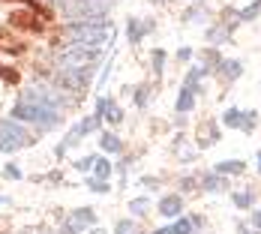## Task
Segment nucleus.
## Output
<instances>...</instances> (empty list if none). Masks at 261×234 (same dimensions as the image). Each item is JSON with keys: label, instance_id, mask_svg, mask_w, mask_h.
I'll list each match as a JSON object with an SVG mask.
<instances>
[{"label": "nucleus", "instance_id": "obj_1", "mask_svg": "<svg viewBox=\"0 0 261 234\" xmlns=\"http://www.w3.org/2000/svg\"><path fill=\"white\" fill-rule=\"evenodd\" d=\"M12 120L18 123H36L39 129H54L60 123V105L57 96L42 90V87H30L18 96V102L12 108Z\"/></svg>", "mask_w": 261, "mask_h": 234}, {"label": "nucleus", "instance_id": "obj_2", "mask_svg": "<svg viewBox=\"0 0 261 234\" xmlns=\"http://www.w3.org/2000/svg\"><path fill=\"white\" fill-rule=\"evenodd\" d=\"M33 138L18 120H0V153H12L18 147H27Z\"/></svg>", "mask_w": 261, "mask_h": 234}, {"label": "nucleus", "instance_id": "obj_3", "mask_svg": "<svg viewBox=\"0 0 261 234\" xmlns=\"http://www.w3.org/2000/svg\"><path fill=\"white\" fill-rule=\"evenodd\" d=\"M99 120H102V117H99V114H93V117H84L81 123H75L72 129L66 132V138H63V141L57 144V156L66 153V147H75V144H79V141L84 138V135H87V132L99 129Z\"/></svg>", "mask_w": 261, "mask_h": 234}, {"label": "nucleus", "instance_id": "obj_4", "mask_svg": "<svg viewBox=\"0 0 261 234\" xmlns=\"http://www.w3.org/2000/svg\"><path fill=\"white\" fill-rule=\"evenodd\" d=\"M93 225H96V213L90 207H79L63 219V228H60V231L63 234H81L84 228H93Z\"/></svg>", "mask_w": 261, "mask_h": 234}, {"label": "nucleus", "instance_id": "obj_5", "mask_svg": "<svg viewBox=\"0 0 261 234\" xmlns=\"http://www.w3.org/2000/svg\"><path fill=\"white\" fill-rule=\"evenodd\" d=\"M9 27H15V30H42V24H36V15L30 12V9H15V12H9Z\"/></svg>", "mask_w": 261, "mask_h": 234}, {"label": "nucleus", "instance_id": "obj_6", "mask_svg": "<svg viewBox=\"0 0 261 234\" xmlns=\"http://www.w3.org/2000/svg\"><path fill=\"white\" fill-rule=\"evenodd\" d=\"M225 126H240V129H252L255 126V111H237V108H228L225 111Z\"/></svg>", "mask_w": 261, "mask_h": 234}, {"label": "nucleus", "instance_id": "obj_7", "mask_svg": "<svg viewBox=\"0 0 261 234\" xmlns=\"http://www.w3.org/2000/svg\"><path fill=\"white\" fill-rule=\"evenodd\" d=\"M159 213L168 216V219H177L183 213V198L180 195H165V198L159 201Z\"/></svg>", "mask_w": 261, "mask_h": 234}, {"label": "nucleus", "instance_id": "obj_8", "mask_svg": "<svg viewBox=\"0 0 261 234\" xmlns=\"http://www.w3.org/2000/svg\"><path fill=\"white\" fill-rule=\"evenodd\" d=\"M192 93H195V90H192V87H183L180 90V96H177V111H189V108H192V105H195V96H192Z\"/></svg>", "mask_w": 261, "mask_h": 234}, {"label": "nucleus", "instance_id": "obj_9", "mask_svg": "<svg viewBox=\"0 0 261 234\" xmlns=\"http://www.w3.org/2000/svg\"><path fill=\"white\" fill-rule=\"evenodd\" d=\"M216 171H219V174H240V171H243V162H240V159L219 162V165H216Z\"/></svg>", "mask_w": 261, "mask_h": 234}, {"label": "nucleus", "instance_id": "obj_10", "mask_svg": "<svg viewBox=\"0 0 261 234\" xmlns=\"http://www.w3.org/2000/svg\"><path fill=\"white\" fill-rule=\"evenodd\" d=\"M102 150L105 153H117V150H120V138H117L114 132H105L102 135Z\"/></svg>", "mask_w": 261, "mask_h": 234}, {"label": "nucleus", "instance_id": "obj_11", "mask_svg": "<svg viewBox=\"0 0 261 234\" xmlns=\"http://www.w3.org/2000/svg\"><path fill=\"white\" fill-rule=\"evenodd\" d=\"M108 123H120L123 120V111H120V105H114V102H108L105 105V114H102Z\"/></svg>", "mask_w": 261, "mask_h": 234}, {"label": "nucleus", "instance_id": "obj_12", "mask_svg": "<svg viewBox=\"0 0 261 234\" xmlns=\"http://www.w3.org/2000/svg\"><path fill=\"white\" fill-rule=\"evenodd\" d=\"M108 174H111V162H108V159H99V156H96V165H93V177L105 180Z\"/></svg>", "mask_w": 261, "mask_h": 234}, {"label": "nucleus", "instance_id": "obj_13", "mask_svg": "<svg viewBox=\"0 0 261 234\" xmlns=\"http://www.w3.org/2000/svg\"><path fill=\"white\" fill-rule=\"evenodd\" d=\"M114 234H141V231H138V225H135L132 219H120V222L114 225Z\"/></svg>", "mask_w": 261, "mask_h": 234}, {"label": "nucleus", "instance_id": "obj_14", "mask_svg": "<svg viewBox=\"0 0 261 234\" xmlns=\"http://www.w3.org/2000/svg\"><path fill=\"white\" fill-rule=\"evenodd\" d=\"M147 207H150V201H147V198H135V201H129V213H132V216H144Z\"/></svg>", "mask_w": 261, "mask_h": 234}, {"label": "nucleus", "instance_id": "obj_15", "mask_svg": "<svg viewBox=\"0 0 261 234\" xmlns=\"http://www.w3.org/2000/svg\"><path fill=\"white\" fill-rule=\"evenodd\" d=\"M192 228H195V222H189V219H177V222L171 225L174 234H192Z\"/></svg>", "mask_w": 261, "mask_h": 234}, {"label": "nucleus", "instance_id": "obj_16", "mask_svg": "<svg viewBox=\"0 0 261 234\" xmlns=\"http://www.w3.org/2000/svg\"><path fill=\"white\" fill-rule=\"evenodd\" d=\"M252 192H234V204L237 207H252Z\"/></svg>", "mask_w": 261, "mask_h": 234}, {"label": "nucleus", "instance_id": "obj_17", "mask_svg": "<svg viewBox=\"0 0 261 234\" xmlns=\"http://www.w3.org/2000/svg\"><path fill=\"white\" fill-rule=\"evenodd\" d=\"M87 186H90V192H99V195L108 192V183L99 180V177H87Z\"/></svg>", "mask_w": 261, "mask_h": 234}, {"label": "nucleus", "instance_id": "obj_18", "mask_svg": "<svg viewBox=\"0 0 261 234\" xmlns=\"http://www.w3.org/2000/svg\"><path fill=\"white\" fill-rule=\"evenodd\" d=\"M144 30H147V27H138V21H129V42L138 45V39L144 36Z\"/></svg>", "mask_w": 261, "mask_h": 234}, {"label": "nucleus", "instance_id": "obj_19", "mask_svg": "<svg viewBox=\"0 0 261 234\" xmlns=\"http://www.w3.org/2000/svg\"><path fill=\"white\" fill-rule=\"evenodd\" d=\"M93 165H96V156H84L75 162V171H93Z\"/></svg>", "mask_w": 261, "mask_h": 234}, {"label": "nucleus", "instance_id": "obj_20", "mask_svg": "<svg viewBox=\"0 0 261 234\" xmlns=\"http://www.w3.org/2000/svg\"><path fill=\"white\" fill-rule=\"evenodd\" d=\"M204 189H210V192H219V189H225V180H222V177H213V174H210L207 180H204Z\"/></svg>", "mask_w": 261, "mask_h": 234}, {"label": "nucleus", "instance_id": "obj_21", "mask_svg": "<svg viewBox=\"0 0 261 234\" xmlns=\"http://www.w3.org/2000/svg\"><path fill=\"white\" fill-rule=\"evenodd\" d=\"M3 174H6L9 180H21V168H18L15 162H9V165H3Z\"/></svg>", "mask_w": 261, "mask_h": 234}, {"label": "nucleus", "instance_id": "obj_22", "mask_svg": "<svg viewBox=\"0 0 261 234\" xmlns=\"http://www.w3.org/2000/svg\"><path fill=\"white\" fill-rule=\"evenodd\" d=\"M0 78L6 84H18V72H12V66H0Z\"/></svg>", "mask_w": 261, "mask_h": 234}, {"label": "nucleus", "instance_id": "obj_23", "mask_svg": "<svg viewBox=\"0 0 261 234\" xmlns=\"http://www.w3.org/2000/svg\"><path fill=\"white\" fill-rule=\"evenodd\" d=\"M222 69H225V78H237L243 66H240V63H234V60H228V63H222Z\"/></svg>", "mask_w": 261, "mask_h": 234}, {"label": "nucleus", "instance_id": "obj_24", "mask_svg": "<svg viewBox=\"0 0 261 234\" xmlns=\"http://www.w3.org/2000/svg\"><path fill=\"white\" fill-rule=\"evenodd\" d=\"M162 63H165V51L156 48V51H153V72H156V75L162 72Z\"/></svg>", "mask_w": 261, "mask_h": 234}, {"label": "nucleus", "instance_id": "obj_25", "mask_svg": "<svg viewBox=\"0 0 261 234\" xmlns=\"http://www.w3.org/2000/svg\"><path fill=\"white\" fill-rule=\"evenodd\" d=\"M147 93H150V90H147V87H141V90L135 93V102H138V105H147Z\"/></svg>", "mask_w": 261, "mask_h": 234}, {"label": "nucleus", "instance_id": "obj_26", "mask_svg": "<svg viewBox=\"0 0 261 234\" xmlns=\"http://www.w3.org/2000/svg\"><path fill=\"white\" fill-rule=\"evenodd\" d=\"M252 228H255V231H261V213H258V210L252 213Z\"/></svg>", "mask_w": 261, "mask_h": 234}, {"label": "nucleus", "instance_id": "obj_27", "mask_svg": "<svg viewBox=\"0 0 261 234\" xmlns=\"http://www.w3.org/2000/svg\"><path fill=\"white\" fill-rule=\"evenodd\" d=\"M237 231H240V234H261V231H249L246 225H237Z\"/></svg>", "mask_w": 261, "mask_h": 234}, {"label": "nucleus", "instance_id": "obj_28", "mask_svg": "<svg viewBox=\"0 0 261 234\" xmlns=\"http://www.w3.org/2000/svg\"><path fill=\"white\" fill-rule=\"evenodd\" d=\"M153 234H174V231H171V225H168V228H159V231H153Z\"/></svg>", "mask_w": 261, "mask_h": 234}, {"label": "nucleus", "instance_id": "obj_29", "mask_svg": "<svg viewBox=\"0 0 261 234\" xmlns=\"http://www.w3.org/2000/svg\"><path fill=\"white\" fill-rule=\"evenodd\" d=\"M90 234H105L102 228H90Z\"/></svg>", "mask_w": 261, "mask_h": 234}, {"label": "nucleus", "instance_id": "obj_30", "mask_svg": "<svg viewBox=\"0 0 261 234\" xmlns=\"http://www.w3.org/2000/svg\"><path fill=\"white\" fill-rule=\"evenodd\" d=\"M0 204H6V195H0Z\"/></svg>", "mask_w": 261, "mask_h": 234}, {"label": "nucleus", "instance_id": "obj_31", "mask_svg": "<svg viewBox=\"0 0 261 234\" xmlns=\"http://www.w3.org/2000/svg\"><path fill=\"white\" fill-rule=\"evenodd\" d=\"M258 168H261V150H258Z\"/></svg>", "mask_w": 261, "mask_h": 234}, {"label": "nucleus", "instance_id": "obj_32", "mask_svg": "<svg viewBox=\"0 0 261 234\" xmlns=\"http://www.w3.org/2000/svg\"><path fill=\"white\" fill-rule=\"evenodd\" d=\"M21 3H30V6H33V0H21Z\"/></svg>", "mask_w": 261, "mask_h": 234}]
</instances>
